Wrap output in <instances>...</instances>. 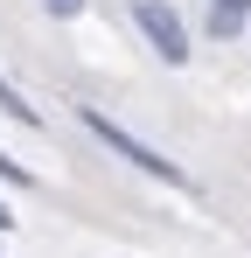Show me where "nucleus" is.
Here are the masks:
<instances>
[{"label":"nucleus","instance_id":"f257e3e1","mask_svg":"<svg viewBox=\"0 0 251 258\" xmlns=\"http://www.w3.org/2000/svg\"><path fill=\"white\" fill-rule=\"evenodd\" d=\"M84 126L98 133V140H105V147H112V154H119V161H133V168H140V174H154V181H167V188H189V174L174 168V161H167V154H154V147H147V140H133V133H126V126H112V119H105V112H91V105H84Z\"/></svg>","mask_w":251,"mask_h":258},{"label":"nucleus","instance_id":"f03ea898","mask_svg":"<svg viewBox=\"0 0 251 258\" xmlns=\"http://www.w3.org/2000/svg\"><path fill=\"white\" fill-rule=\"evenodd\" d=\"M133 21L147 28V42H154L161 63H189V28H181V14L167 0H133Z\"/></svg>","mask_w":251,"mask_h":258},{"label":"nucleus","instance_id":"7ed1b4c3","mask_svg":"<svg viewBox=\"0 0 251 258\" xmlns=\"http://www.w3.org/2000/svg\"><path fill=\"white\" fill-rule=\"evenodd\" d=\"M251 0H216V35H237V21H244Z\"/></svg>","mask_w":251,"mask_h":258},{"label":"nucleus","instance_id":"20e7f679","mask_svg":"<svg viewBox=\"0 0 251 258\" xmlns=\"http://www.w3.org/2000/svg\"><path fill=\"white\" fill-rule=\"evenodd\" d=\"M0 181H14V188H28V168H21V161H7V154H0Z\"/></svg>","mask_w":251,"mask_h":258},{"label":"nucleus","instance_id":"39448f33","mask_svg":"<svg viewBox=\"0 0 251 258\" xmlns=\"http://www.w3.org/2000/svg\"><path fill=\"white\" fill-rule=\"evenodd\" d=\"M77 7H84V0H49V14H56V21H70Z\"/></svg>","mask_w":251,"mask_h":258},{"label":"nucleus","instance_id":"423d86ee","mask_svg":"<svg viewBox=\"0 0 251 258\" xmlns=\"http://www.w3.org/2000/svg\"><path fill=\"white\" fill-rule=\"evenodd\" d=\"M0 230H14V216H7V210H0Z\"/></svg>","mask_w":251,"mask_h":258}]
</instances>
